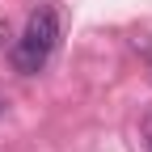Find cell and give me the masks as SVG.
<instances>
[{"label":"cell","instance_id":"1","mask_svg":"<svg viewBox=\"0 0 152 152\" xmlns=\"http://www.w3.org/2000/svg\"><path fill=\"white\" fill-rule=\"evenodd\" d=\"M55 47H59V17H55L51 9H38V13H30L26 34L13 42V68L21 76L42 72L47 59L55 55Z\"/></svg>","mask_w":152,"mask_h":152},{"label":"cell","instance_id":"4","mask_svg":"<svg viewBox=\"0 0 152 152\" xmlns=\"http://www.w3.org/2000/svg\"><path fill=\"white\" fill-rule=\"evenodd\" d=\"M0 114H4V102H0Z\"/></svg>","mask_w":152,"mask_h":152},{"label":"cell","instance_id":"2","mask_svg":"<svg viewBox=\"0 0 152 152\" xmlns=\"http://www.w3.org/2000/svg\"><path fill=\"white\" fill-rule=\"evenodd\" d=\"M144 148H148V152H152V110H148V114H144Z\"/></svg>","mask_w":152,"mask_h":152},{"label":"cell","instance_id":"3","mask_svg":"<svg viewBox=\"0 0 152 152\" xmlns=\"http://www.w3.org/2000/svg\"><path fill=\"white\" fill-rule=\"evenodd\" d=\"M0 38H9V26H0Z\"/></svg>","mask_w":152,"mask_h":152}]
</instances>
